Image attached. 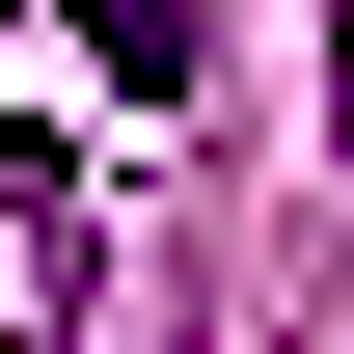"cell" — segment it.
I'll return each mask as SVG.
<instances>
[{
    "label": "cell",
    "mask_w": 354,
    "mask_h": 354,
    "mask_svg": "<svg viewBox=\"0 0 354 354\" xmlns=\"http://www.w3.org/2000/svg\"><path fill=\"white\" fill-rule=\"evenodd\" d=\"M327 136H354V55H327Z\"/></svg>",
    "instance_id": "2"
},
{
    "label": "cell",
    "mask_w": 354,
    "mask_h": 354,
    "mask_svg": "<svg viewBox=\"0 0 354 354\" xmlns=\"http://www.w3.org/2000/svg\"><path fill=\"white\" fill-rule=\"evenodd\" d=\"M109 82H191V0H109Z\"/></svg>",
    "instance_id": "1"
}]
</instances>
